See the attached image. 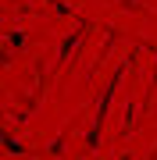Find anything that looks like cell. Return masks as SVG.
<instances>
[{"mask_svg": "<svg viewBox=\"0 0 157 160\" xmlns=\"http://www.w3.org/2000/svg\"><path fill=\"white\" fill-rule=\"evenodd\" d=\"M4 146H7V153H18V149H22V146L11 139V132H4Z\"/></svg>", "mask_w": 157, "mask_h": 160, "instance_id": "cell-2", "label": "cell"}, {"mask_svg": "<svg viewBox=\"0 0 157 160\" xmlns=\"http://www.w3.org/2000/svg\"><path fill=\"white\" fill-rule=\"evenodd\" d=\"M125 64L128 61H122L114 68V75L107 78V86H104V92H100V100H97V114H93V128H89V135H86V146L93 149H100V132H104V125H107V110H111V100H114V89L122 86V75H125Z\"/></svg>", "mask_w": 157, "mask_h": 160, "instance_id": "cell-1", "label": "cell"}]
</instances>
